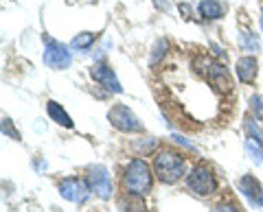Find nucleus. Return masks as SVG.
Masks as SVG:
<instances>
[{"label":"nucleus","instance_id":"f257e3e1","mask_svg":"<svg viewBox=\"0 0 263 212\" xmlns=\"http://www.w3.org/2000/svg\"><path fill=\"white\" fill-rule=\"evenodd\" d=\"M186 173V162L178 151L162 149L156 153L154 158V175L160 179L162 184H176Z\"/></svg>","mask_w":263,"mask_h":212},{"label":"nucleus","instance_id":"f03ea898","mask_svg":"<svg viewBox=\"0 0 263 212\" xmlns=\"http://www.w3.org/2000/svg\"><path fill=\"white\" fill-rule=\"evenodd\" d=\"M152 184H154V171L141 158L132 160L125 166V171H123V186L132 195L145 197V195H149Z\"/></svg>","mask_w":263,"mask_h":212},{"label":"nucleus","instance_id":"7ed1b4c3","mask_svg":"<svg viewBox=\"0 0 263 212\" xmlns=\"http://www.w3.org/2000/svg\"><path fill=\"white\" fill-rule=\"evenodd\" d=\"M186 188L195 193L197 197H211L217 193V177L209 166H195L186 177Z\"/></svg>","mask_w":263,"mask_h":212},{"label":"nucleus","instance_id":"20e7f679","mask_svg":"<svg viewBox=\"0 0 263 212\" xmlns=\"http://www.w3.org/2000/svg\"><path fill=\"white\" fill-rule=\"evenodd\" d=\"M108 120L112 123V127H117L123 134H143L145 132V127H143L141 120H138V116L123 103L114 105V108L108 112Z\"/></svg>","mask_w":263,"mask_h":212},{"label":"nucleus","instance_id":"39448f33","mask_svg":"<svg viewBox=\"0 0 263 212\" xmlns=\"http://www.w3.org/2000/svg\"><path fill=\"white\" fill-rule=\"evenodd\" d=\"M42 59L48 68L53 70H66L70 66L72 61V55L68 51V46L57 42V39H51V37H44V55Z\"/></svg>","mask_w":263,"mask_h":212},{"label":"nucleus","instance_id":"423d86ee","mask_svg":"<svg viewBox=\"0 0 263 212\" xmlns=\"http://www.w3.org/2000/svg\"><path fill=\"white\" fill-rule=\"evenodd\" d=\"M90 193H92L90 184L86 179H79V177H66L60 184V195L72 203H84L90 197Z\"/></svg>","mask_w":263,"mask_h":212},{"label":"nucleus","instance_id":"0eeeda50","mask_svg":"<svg viewBox=\"0 0 263 212\" xmlns=\"http://www.w3.org/2000/svg\"><path fill=\"white\" fill-rule=\"evenodd\" d=\"M88 184H90V188H92V193L97 195V197H101V199H110L112 193H114L112 177H110V173H108V168L101 166V164L90 168Z\"/></svg>","mask_w":263,"mask_h":212},{"label":"nucleus","instance_id":"6e6552de","mask_svg":"<svg viewBox=\"0 0 263 212\" xmlns=\"http://www.w3.org/2000/svg\"><path fill=\"white\" fill-rule=\"evenodd\" d=\"M237 190L241 193V197L248 201L250 206L263 208V188L252 175H243L239 182H237Z\"/></svg>","mask_w":263,"mask_h":212},{"label":"nucleus","instance_id":"1a4fd4ad","mask_svg":"<svg viewBox=\"0 0 263 212\" xmlns=\"http://www.w3.org/2000/svg\"><path fill=\"white\" fill-rule=\"evenodd\" d=\"M90 75H92V79L97 81V83H101L105 90H108V92H117V94L123 92V88H121V83H119L117 75H114V70L108 68L105 63H97V66H92Z\"/></svg>","mask_w":263,"mask_h":212},{"label":"nucleus","instance_id":"9d476101","mask_svg":"<svg viewBox=\"0 0 263 212\" xmlns=\"http://www.w3.org/2000/svg\"><path fill=\"white\" fill-rule=\"evenodd\" d=\"M204 77L209 79V83L213 88L221 90V92H230V90H233V81H230L228 70L224 66H219V63H215V61L209 66V70H206V75Z\"/></svg>","mask_w":263,"mask_h":212},{"label":"nucleus","instance_id":"9b49d317","mask_svg":"<svg viewBox=\"0 0 263 212\" xmlns=\"http://www.w3.org/2000/svg\"><path fill=\"white\" fill-rule=\"evenodd\" d=\"M235 70H237V79H239L241 83L252 86L254 81H257L259 63H257V59H254V57H250V55H248V57H239V59H237Z\"/></svg>","mask_w":263,"mask_h":212},{"label":"nucleus","instance_id":"f8f14e48","mask_svg":"<svg viewBox=\"0 0 263 212\" xmlns=\"http://www.w3.org/2000/svg\"><path fill=\"white\" fill-rule=\"evenodd\" d=\"M226 7L219 3V0H202L197 5V13H200L202 20H219L224 15Z\"/></svg>","mask_w":263,"mask_h":212},{"label":"nucleus","instance_id":"ddd939ff","mask_svg":"<svg viewBox=\"0 0 263 212\" xmlns=\"http://www.w3.org/2000/svg\"><path fill=\"white\" fill-rule=\"evenodd\" d=\"M46 110H48V116H51L57 125H62V127H66V129H72V118L64 112V108H62L60 103L48 101V103H46Z\"/></svg>","mask_w":263,"mask_h":212},{"label":"nucleus","instance_id":"4468645a","mask_svg":"<svg viewBox=\"0 0 263 212\" xmlns=\"http://www.w3.org/2000/svg\"><path fill=\"white\" fill-rule=\"evenodd\" d=\"M243 149H246V156H248L254 164H261L263 162V146H261V140H257V138H246L243 142Z\"/></svg>","mask_w":263,"mask_h":212},{"label":"nucleus","instance_id":"2eb2a0df","mask_svg":"<svg viewBox=\"0 0 263 212\" xmlns=\"http://www.w3.org/2000/svg\"><path fill=\"white\" fill-rule=\"evenodd\" d=\"M119 208H121V212H145V203H143V197H138V195H132V203H129V206H127L125 199H121L119 201Z\"/></svg>","mask_w":263,"mask_h":212},{"label":"nucleus","instance_id":"dca6fc26","mask_svg":"<svg viewBox=\"0 0 263 212\" xmlns=\"http://www.w3.org/2000/svg\"><path fill=\"white\" fill-rule=\"evenodd\" d=\"M167 51H169V42H167V39H158L156 46H154V51H152V57H149L152 66H156V63H158L164 57V53H167Z\"/></svg>","mask_w":263,"mask_h":212},{"label":"nucleus","instance_id":"f3484780","mask_svg":"<svg viewBox=\"0 0 263 212\" xmlns=\"http://www.w3.org/2000/svg\"><path fill=\"white\" fill-rule=\"evenodd\" d=\"M97 35L95 33H79L75 39H72V48H79V51H86V48H90L95 44Z\"/></svg>","mask_w":263,"mask_h":212},{"label":"nucleus","instance_id":"a211bd4d","mask_svg":"<svg viewBox=\"0 0 263 212\" xmlns=\"http://www.w3.org/2000/svg\"><path fill=\"white\" fill-rule=\"evenodd\" d=\"M250 112H252L254 120H263V96H259V94L250 96Z\"/></svg>","mask_w":263,"mask_h":212},{"label":"nucleus","instance_id":"6ab92c4d","mask_svg":"<svg viewBox=\"0 0 263 212\" xmlns=\"http://www.w3.org/2000/svg\"><path fill=\"white\" fill-rule=\"evenodd\" d=\"M241 44H243V48H248V51H259L257 37L250 35V33H241Z\"/></svg>","mask_w":263,"mask_h":212},{"label":"nucleus","instance_id":"aec40b11","mask_svg":"<svg viewBox=\"0 0 263 212\" xmlns=\"http://www.w3.org/2000/svg\"><path fill=\"white\" fill-rule=\"evenodd\" d=\"M246 129H248V134L250 138H257V140H263V134H261V129L254 125V120H246Z\"/></svg>","mask_w":263,"mask_h":212},{"label":"nucleus","instance_id":"412c9836","mask_svg":"<svg viewBox=\"0 0 263 212\" xmlns=\"http://www.w3.org/2000/svg\"><path fill=\"white\" fill-rule=\"evenodd\" d=\"M3 132H5V134H11L13 140H20V134L13 129V125H11V120H9V118H5V120H3Z\"/></svg>","mask_w":263,"mask_h":212},{"label":"nucleus","instance_id":"4be33fe9","mask_svg":"<svg viewBox=\"0 0 263 212\" xmlns=\"http://www.w3.org/2000/svg\"><path fill=\"white\" fill-rule=\"evenodd\" d=\"M213 212H239L235 208V203H230V201H221V203H217L215 208H213Z\"/></svg>","mask_w":263,"mask_h":212},{"label":"nucleus","instance_id":"5701e85b","mask_svg":"<svg viewBox=\"0 0 263 212\" xmlns=\"http://www.w3.org/2000/svg\"><path fill=\"white\" fill-rule=\"evenodd\" d=\"M261 31H263V15H261Z\"/></svg>","mask_w":263,"mask_h":212}]
</instances>
